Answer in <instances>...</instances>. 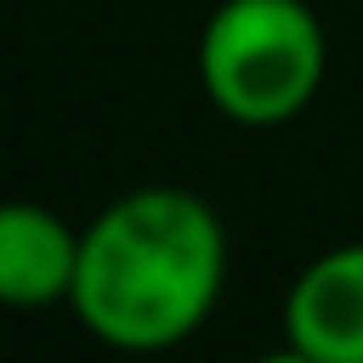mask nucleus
<instances>
[{
    "label": "nucleus",
    "mask_w": 363,
    "mask_h": 363,
    "mask_svg": "<svg viewBox=\"0 0 363 363\" xmlns=\"http://www.w3.org/2000/svg\"><path fill=\"white\" fill-rule=\"evenodd\" d=\"M227 284V227L187 187H130L79 227L74 318L113 352H164L210 323Z\"/></svg>",
    "instance_id": "f257e3e1"
},
{
    "label": "nucleus",
    "mask_w": 363,
    "mask_h": 363,
    "mask_svg": "<svg viewBox=\"0 0 363 363\" xmlns=\"http://www.w3.org/2000/svg\"><path fill=\"white\" fill-rule=\"evenodd\" d=\"M329 68L323 23L306 0H221L199 34L204 96L238 125L295 119Z\"/></svg>",
    "instance_id": "f03ea898"
},
{
    "label": "nucleus",
    "mask_w": 363,
    "mask_h": 363,
    "mask_svg": "<svg viewBox=\"0 0 363 363\" xmlns=\"http://www.w3.org/2000/svg\"><path fill=\"white\" fill-rule=\"evenodd\" d=\"M284 340L318 363H363V238L301 267L284 301Z\"/></svg>",
    "instance_id": "7ed1b4c3"
},
{
    "label": "nucleus",
    "mask_w": 363,
    "mask_h": 363,
    "mask_svg": "<svg viewBox=\"0 0 363 363\" xmlns=\"http://www.w3.org/2000/svg\"><path fill=\"white\" fill-rule=\"evenodd\" d=\"M79 272V227H68L51 204L0 199V306L34 312L68 301Z\"/></svg>",
    "instance_id": "20e7f679"
},
{
    "label": "nucleus",
    "mask_w": 363,
    "mask_h": 363,
    "mask_svg": "<svg viewBox=\"0 0 363 363\" xmlns=\"http://www.w3.org/2000/svg\"><path fill=\"white\" fill-rule=\"evenodd\" d=\"M255 363H318V357H306L301 346H289V340H284V346H272V352H261Z\"/></svg>",
    "instance_id": "39448f33"
}]
</instances>
